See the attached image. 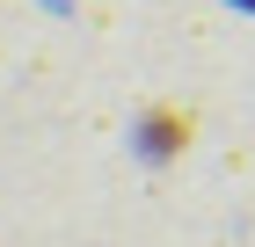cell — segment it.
I'll use <instances>...</instances> for the list:
<instances>
[{
    "label": "cell",
    "mask_w": 255,
    "mask_h": 247,
    "mask_svg": "<svg viewBox=\"0 0 255 247\" xmlns=\"http://www.w3.org/2000/svg\"><path fill=\"white\" fill-rule=\"evenodd\" d=\"M190 116L182 109H146V124H138V146H146V160H175L182 146H190Z\"/></svg>",
    "instance_id": "cell-1"
},
{
    "label": "cell",
    "mask_w": 255,
    "mask_h": 247,
    "mask_svg": "<svg viewBox=\"0 0 255 247\" xmlns=\"http://www.w3.org/2000/svg\"><path fill=\"white\" fill-rule=\"evenodd\" d=\"M241 7H255V0H241Z\"/></svg>",
    "instance_id": "cell-2"
}]
</instances>
